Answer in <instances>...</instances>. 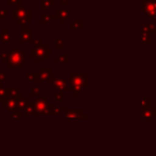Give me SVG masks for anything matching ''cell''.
<instances>
[{
    "instance_id": "obj_1",
    "label": "cell",
    "mask_w": 156,
    "mask_h": 156,
    "mask_svg": "<svg viewBox=\"0 0 156 156\" xmlns=\"http://www.w3.org/2000/svg\"><path fill=\"white\" fill-rule=\"evenodd\" d=\"M10 56V61H9V65L16 66L20 65L21 62L23 61V53L19 50H14L11 52V54H9Z\"/></svg>"
},
{
    "instance_id": "obj_7",
    "label": "cell",
    "mask_w": 156,
    "mask_h": 156,
    "mask_svg": "<svg viewBox=\"0 0 156 156\" xmlns=\"http://www.w3.org/2000/svg\"><path fill=\"white\" fill-rule=\"evenodd\" d=\"M5 13H6V11L5 10H2V11H0V17H5V15H4V14H5Z\"/></svg>"
},
{
    "instance_id": "obj_6",
    "label": "cell",
    "mask_w": 156,
    "mask_h": 156,
    "mask_svg": "<svg viewBox=\"0 0 156 156\" xmlns=\"http://www.w3.org/2000/svg\"><path fill=\"white\" fill-rule=\"evenodd\" d=\"M20 0H8V3L10 4H17Z\"/></svg>"
},
{
    "instance_id": "obj_5",
    "label": "cell",
    "mask_w": 156,
    "mask_h": 156,
    "mask_svg": "<svg viewBox=\"0 0 156 156\" xmlns=\"http://www.w3.org/2000/svg\"><path fill=\"white\" fill-rule=\"evenodd\" d=\"M49 3H54V1H53V0H50V1H48V0H45V1H43V4H41V5H43V6H41V8H48V4H49Z\"/></svg>"
},
{
    "instance_id": "obj_2",
    "label": "cell",
    "mask_w": 156,
    "mask_h": 156,
    "mask_svg": "<svg viewBox=\"0 0 156 156\" xmlns=\"http://www.w3.org/2000/svg\"><path fill=\"white\" fill-rule=\"evenodd\" d=\"M15 13H17V17H18V20H23V23L26 21H29L30 19V11L27 10L25 8V5H20L19 8H17L16 10H14Z\"/></svg>"
},
{
    "instance_id": "obj_3",
    "label": "cell",
    "mask_w": 156,
    "mask_h": 156,
    "mask_svg": "<svg viewBox=\"0 0 156 156\" xmlns=\"http://www.w3.org/2000/svg\"><path fill=\"white\" fill-rule=\"evenodd\" d=\"M3 34H2V36H1V38H2V41H4V43H9V41H11V35L9 34L8 32H6V30L4 29L3 30Z\"/></svg>"
},
{
    "instance_id": "obj_4",
    "label": "cell",
    "mask_w": 156,
    "mask_h": 156,
    "mask_svg": "<svg viewBox=\"0 0 156 156\" xmlns=\"http://www.w3.org/2000/svg\"><path fill=\"white\" fill-rule=\"evenodd\" d=\"M30 37V30L29 29H23V41H27Z\"/></svg>"
}]
</instances>
